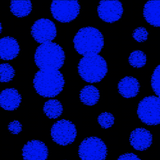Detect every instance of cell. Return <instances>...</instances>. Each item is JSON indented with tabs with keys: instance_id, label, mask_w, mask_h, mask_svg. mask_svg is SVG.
<instances>
[{
	"instance_id": "obj_1",
	"label": "cell",
	"mask_w": 160,
	"mask_h": 160,
	"mask_svg": "<svg viewBox=\"0 0 160 160\" xmlns=\"http://www.w3.org/2000/svg\"><path fill=\"white\" fill-rule=\"evenodd\" d=\"M33 87L37 94L43 98H55L63 90L65 80L58 70L40 69L33 78Z\"/></svg>"
},
{
	"instance_id": "obj_2",
	"label": "cell",
	"mask_w": 160,
	"mask_h": 160,
	"mask_svg": "<svg viewBox=\"0 0 160 160\" xmlns=\"http://www.w3.org/2000/svg\"><path fill=\"white\" fill-rule=\"evenodd\" d=\"M75 50L83 57L98 55L104 47L102 33L94 27L87 26L80 29L73 39Z\"/></svg>"
},
{
	"instance_id": "obj_3",
	"label": "cell",
	"mask_w": 160,
	"mask_h": 160,
	"mask_svg": "<svg viewBox=\"0 0 160 160\" xmlns=\"http://www.w3.org/2000/svg\"><path fill=\"white\" fill-rule=\"evenodd\" d=\"M34 58L40 69L59 70L64 64L65 56L59 44L49 42L42 44L36 49Z\"/></svg>"
},
{
	"instance_id": "obj_4",
	"label": "cell",
	"mask_w": 160,
	"mask_h": 160,
	"mask_svg": "<svg viewBox=\"0 0 160 160\" xmlns=\"http://www.w3.org/2000/svg\"><path fill=\"white\" fill-rule=\"evenodd\" d=\"M78 72L86 82L99 83L108 72V64L99 55L85 56L78 63Z\"/></svg>"
},
{
	"instance_id": "obj_5",
	"label": "cell",
	"mask_w": 160,
	"mask_h": 160,
	"mask_svg": "<svg viewBox=\"0 0 160 160\" xmlns=\"http://www.w3.org/2000/svg\"><path fill=\"white\" fill-rule=\"evenodd\" d=\"M160 99L154 96L143 98L137 107V115L140 121L148 125H158L160 122Z\"/></svg>"
},
{
	"instance_id": "obj_6",
	"label": "cell",
	"mask_w": 160,
	"mask_h": 160,
	"mask_svg": "<svg viewBox=\"0 0 160 160\" xmlns=\"http://www.w3.org/2000/svg\"><path fill=\"white\" fill-rule=\"evenodd\" d=\"M107 152L105 143L95 137L85 138L79 146L78 154L82 160H105Z\"/></svg>"
},
{
	"instance_id": "obj_7",
	"label": "cell",
	"mask_w": 160,
	"mask_h": 160,
	"mask_svg": "<svg viewBox=\"0 0 160 160\" xmlns=\"http://www.w3.org/2000/svg\"><path fill=\"white\" fill-rule=\"evenodd\" d=\"M50 10L55 20L60 22H70L78 16L80 5L75 0H55L52 2Z\"/></svg>"
},
{
	"instance_id": "obj_8",
	"label": "cell",
	"mask_w": 160,
	"mask_h": 160,
	"mask_svg": "<svg viewBox=\"0 0 160 160\" xmlns=\"http://www.w3.org/2000/svg\"><path fill=\"white\" fill-rule=\"evenodd\" d=\"M77 136L75 125L68 120L57 121L51 129V137L56 143L66 146L73 143Z\"/></svg>"
},
{
	"instance_id": "obj_9",
	"label": "cell",
	"mask_w": 160,
	"mask_h": 160,
	"mask_svg": "<svg viewBox=\"0 0 160 160\" xmlns=\"http://www.w3.org/2000/svg\"><path fill=\"white\" fill-rule=\"evenodd\" d=\"M31 32L35 41L41 44L51 42L57 35L55 23L44 18L37 20L32 26Z\"/></svg>"
},
{
	"instance_id": "obj_10",
	"label": "cell",
	"mask_w": 160,
	"mask_h": 160,
	"mask_svg": "<svg viewBox=\"0 0 160 160\" xmlns=\"http://www.w3.org/2000/svg\"><path fill=\"white\" fill-rule=\"evenodd\" d=\"M99 18L103 21L113 23L121 19L124 12L122 3L113 0H103L99 2L97 9Z\"/></svg>"
},
{
	"instance_id": "obj_11",
	"label": "cell",
	"mask_w": 160,
	"mask_h": 160,
	"mask_svg": "<svg viewBox=\"0 0 160 160\" xmlns=\"http://www.w3.org/2000/svg\"><path fill=\"white\" fill-rule=\"evenodd\" d=\"M23 160H46L48 156V149L42 141L33 140L26 143L22 149Z\"/></svg>"
},
{
	"instance_id": "obj_12",
	"label": "cell",
	"mask_w": 160,
	"mask_h": 160,
	"mask_svg": "<svg viewBox=\"0 0 160 160\" xmlns=\"http://www.w3.org/2000/svg\"><path fill=\"white\" fill-rule=\"evenodd\" d=\"M152 139V135L149 131L144 128H137L131 132L129 142L135 150L142 151L150 148Z\"/></svg>"
},
{
	"instance_id": "obj_13",
	"label": "cell",
	"mask_w": 160,
	"mask_h": 160,
	"mask_svg": "<svg viewBox=\"0 0 160 160\" xmlns=\"http://www.w3.org/2000/svg\"><path fill=\"white\" fill-rule=\"evenodd\" d=\"M22 98L16 88H7L0 93V106L7 111H13L19 108Z\"/></svg>"
},
{
	"instance_id": "obj_14",
	"label": "cell",
	"mask_w": 160,
	"mask_h": 160,
	"mask_svg": "<svg viewBox=\"0 0 160 160\" xmlns=\"http://www.w3.org/2000/svg\"><path fill=\"white\" fill-rule=\"evenodd\" d=\"M20 52V46L14 38L6 37L0 39V58L12 60L16 58Z\"/></svg>"
},
{
	"instance_id": "obj_15",
	"label": "cell",
	"mask_w": 160,
	"mask_h": 160,
	"mask_svg": "<svg viewBox=\"0 0 160 160\" xmlns=\"http://www.w3.org/2000/svg\"><path fill=\"white\" fill-rule=\"evenodd\" d=\"M119 94L123 98L130 99L136 97L140 92V83L134 77L126 76L119 82L118 86Z\"/></svg>"
},
{
	"instance_id": "obj_16",
	"label": "cell",
	"mask_w": 160,
	"mask_h": 160,
	"mask_svg": "<svg viewBox=\"0 0 160 160\" xmlns=\"http://www.w3.org/2000/svg\"><path fill=\"white\" fill-rule=\"evenodd\" d=\"M160 1H149L147 2L143 9V14L145 21L151 25L156 27L160 26Z\"/></svg>"
},
{
	"instance_id": "obj_17",
	"label": "cell",
	"mask_w": 160,
	"mask_h": 160,
	"mask_svg": "<svg viewBox=\"0 0 160 160\" xmlns=\"http://www.w3.org/2000/svg\"><path fill=\"white\" fill-rule=\"evenodd\" d=\"M99 98V91L94 85H87L84 87L79 94L80 100L83 104L88 106H93L97 104Z\"/></svg>"
},
{
	"instance_id": "obj_18",
	"label": "cell",
	"mask_w": 160,
	"mask_h": 160,
	"mask_svg": "<svg viewBox=\"0 0 160 160\" xmlns=\"http://www.w3.org/2000/svg\"><path fill=\"white\" fill-rule=\"evenodd\" d=\"M32 8V3L30 1H26V0L12 1L10 5V11L18 18L28 16L31 13Z\"/></svg>"
},
{
	"instance_id": "obj_19",
	"label": "cell",
	"mask_w": 160,
	"mask_h": 160,
	"mask_svg": "<svg viewBox=\"0 0 160 160\" xmlns=\"http://www.w3.org/2000/svg\"><path fill=\"white\" fill-rule=\"evenodd\" d=\"M63 110L62 103L57 99L48 100L43 106L44 113L48 118L51 119H55L61 116Z\"/></svg>"
},
{
	"instance_id": "obj_20",
	"label": "cell",
	"mask_w": 160,
	"mask_h": 160,
	"mask_svg": "<svg viewBox=\"0 0 160 160\" xmlns=\"http://www.w3.org/2000/svg\"><path fill=\"white\" fill-rule=\"evenodd\" d=\"M147 62V57L145 53L140 50L132 51L129 57V63L135 68H141Z\"/></svg>"
},
{
	"instance_id": "obj_21",
	"label": "cell",
	"mask_w": 160,
	"mask_h": 160,
	"mask_svg": "<svg viewBox=\"0 0 160 160\" xmlns=\"http://www.w3.org/2000/svg\"><path fill=\"white\" fill-rule=\"evenodd\" d=\"M16 75V71L10 64H0V82L7 83L13 79Z\"/></svg>"
},
{
	"instance_id": "obj_22",
	"label": "cell",
	"mask_w": 160,
	"mask_h": 160,
	"mask_svg": "<svg viewBox=\"0 0 160 160\" xmlns=\"http://www.w3.org/2000/svg\"><path fill=\"white\" fill-rule=\"evenodd\" d=\"M115 117L110 113L104 112L101 113L98 117V122L103 129H108L114 124Z\"/></svg>"
},
{
	"instance_id": "obj_23",
	"label": "cell",
	"mask_w": 160,
	"mask_h": 160,
	"mask_svg": "<svg viewBox=\"0 0 160 160\" xmlns=\"http://www.w3.org/2000/svg\"><path fill=\"white\" fill-rule=\"evenodd\" d=\"M160 66L158 65L154 70L151 77V87L152 90L156 94L157 97L160 96Z\"/></svg>"
},
{
	"instance_id": "obj_24",
	"label": "cell",
	"mask_w": 160,
	"mask_h": 160,
	"mask_svg": "<svg viewBox=\"0 0 160 160\" xmlns=\"http://www.w3.org/2000/svg\"><path fill=\"white\" fill-rule=\"evenodd\" d=\"M149 32L144 27H138L135 29L132 33V37L139 43L146 41L148 38Z\"/></svg>"
},
{
	"instance_id": "obj_25",
	"label": "cell",
	"mask_w": 160,
	"mask_h": 160,
	"mask_svg": "<svg viewBox=\"0 0 160 160\" xmlns=\"http://www.w3.org/2000/svg\"><path fill=\"white\" fill-rule=\"evenodd\" d=\"M22 126L19 121H14L8 125V129L13 135H18L21 132Z\"/></svg>"
},
{
	"instance_id": "obj_26",
	"label": "cell",
	"mask_w": 160,
	"mask_h": 160,
	"mask_svg": "<svg viewBox=\"0 0 160 160\" xmlns=\"http://www.w3.org/2000/svg\"><path fill=\"white\" fill-rule=\"evenodd\" d=\"M117 160H141L137 155L133 153H127L122 154L118 157Z\"/></svg>"
},
{
	"instance_id": "obj_27",
	"label": "cell",
	"mask_w": 160,
	"mask_h": 160,
	"mask_svg": "<svg viewBox=\"0 0 160 160\" xmlns=\"http://www.w3.org/2000/svg\"><path fill=\"white\" fill-rule=\"evenodd\" d=\"M2 32V24L1 22H0V34H1Z\"/></svg>"
}]
</instances>
